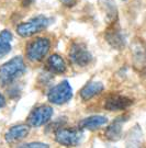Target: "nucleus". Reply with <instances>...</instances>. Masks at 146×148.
<instances>
[{
	"mask_svg": "<svg viewBox=\"0 0 146 148\" xmlns=\"http://www.w3.org/2000/svg\"><path fill=\"white\" fill-rule=\"evenodd\" d=\"M25 64L21 56H16L0 67V86L5 87L16 81L25 73Z\"/></svg>",
	"mask_w": 146,
	"mask_h": 148,
	"instance_id": "1",
	"label": "nucleus"
},
{
	"mask_svg": "<svg viewBox=\"0 0 146 148\" xmlns=\"http://www.w3.org/2000/svg\"><path fill=\"white\" fill-rule=\"evenodd\" d=\"M51 21L52 20L45 16H37L29 21L20 23L17 27V33L21 37H30L45 30L51 24Z\"/></svg>",
	"mask_w": 146,
	"mask_h": 148,
	"instance_id": "2",
	"label": "nucleus"
},
{
	"mask_svg": "<svg viewBox=\"0 0 146 148\" xmlns=\"http://www.w3.org/2000/svg\"><path fill=\"white\" fill-rule=\"evenodd\" d=\"M70 62L77 67H86L92 60V55L83 42H74L68 53Z\"/></svg>",
	"mask_w": 146,
	"mask_h": 148,
	"instance_id": "3",
	"label": "nucleus"
},
{
	"mask_svg": "<svg viewBox=\"0 0 146 148\" xmlns=\"http://www.w3.org/2000/svg\"><path fill=\"white\" fill-rule=\"evenodd\" d=\"M51 48V42L46 37H39L29 43L26 47V57L31 62H41Z\"/></svg>",
	"mask_w": 146,
	"mask_h": 148,
	"instance_id": "4",
	"label": "nucleus"
},
{
	"mask_svg": "<svg viewBox=\"0 0 146 148\" xmlns=\"http://www.w3.org/2000/svg\"><path fill=\"white\" fill-rule=\"evenodd\" d=\"M73 98V88L67 80H64L50 90L47 99L53 104H65Z\"/></svg>",
	"mask_w": 146,
	"mask_h": 148,
	"instance_id": "5",
	"label": "nucleus"
},
{
	"mask_svg": "<svg viewBox=\"0 0 146 148\" xmlns=\"http://www.w3.org/2000/svg\"><path fill=\"white\" fill-rule=\"evenodd\" d=\"M83 138V130H74V128H57L55 132V140L58 144L67 147H73L78 145Z\"/></svg>",
	"mask_w": 146,
	"mask_h": 148,
	"instance_id": "6",
	"label": "nucleus"
},
{
	"mask_svg": "<svg viewBox=\"0 0 146 148\" xmlns=\"http://www.w3.org/2000/svg\"><path fill=\"white\" fill-rule=\"evenodd\" d=\"M104 38L110 46L116 51H121L124 48L125 37L122 33V30H121L118 21L110 23L104 33Z\"/></svg>",
	"mask_w": 146,
	"mask_h": 148,
	"instance_id": "7",
	"label": "nucleus"
},
{
	"mask_svg": "<svg viewBox=\"0 0 146 148\" xmlns=\"http://www.w3.org/2000/svg\"><path fill=\"white\" fill-rule=\"evenodd\" d=\"M53 116V109L50 106L35 108L28 116V125L30 127H40L50 122Z\"/></svg>",
	"mask_w": 146,
	"mask_h": 148,
	"instance_id": "8",
	"label": "nucleus"
},
{
	"mask_svg": "<svg viewBox=\"0 0 146 148\" xmlns=\"http://www.w3.org/2000/svg\"><path fill=\"white\" fill-rule=\"evenodd\" d=\"M131 55L136 69H142L146 64V45L141 38L136 37L131 43Z\"/></svg>",
	"mask_w": 146,
	"mask_h": 148,
	"instance_id": "9",
	"label": "nucleus"
},
{
	"mask_svg": "<svg viewBox=\"0 0 146 148\" xmlns=\"http://www.w3.org/2000/svg\"><path fill=\"white\" fill-rule=\"evenodd\" d=\"M133 104V100L122 95H111L104 102V109L108 111H122Z\"/></svg>",
	"mask_w": 146,
	"mask_h": 148,
	"instance_id": "10",
	"label": "nucleus"
},
{
	"mask_svg": "<svg viewBox=\"0 0 146 148\" xmlns=\"http://www.w3.org/2000/svg\"><path fill=\"white\" fill-rule=\"evenodd\" d=\"M98 5L108 24L118 21L119 11L115 0H98Z\"/></svg>",
	"mask_w": 146,
	"mask_h": 148,
	"instance_id": "11",
	"label": "nucleus"
},
{
	"mask_svg": "<svg viewBox=\"0 0 146 148\" xmlns=\"http://www.w3.org/2000/svg\"><path fill=\"white\" fill-rule=\"evenodd\" d=\"M30 126L28 124H19L16 126H12L6 133L5 139L8 144H17L23 140L29 135Z\"/></svg>",
	"mask_w": 146,
	"mask_h": 148,
	"instance_id": "12",
	"label": "nucleus"
},
{
	"mask_svg": "<svg viewBox=\"0 0 146 148\" xmlns=\"http://www.w3.org/2000/svg\"><path fill=\"white\" fill-rule=\"evenodd\" d=\"M126 119H127V116H125V115L115 119V121L105 130V132H104L105 138L111 140V142L119 140L122 136V128H123V124L126 122Z\"/></svg>",
	"mask_w": 146,
	"mask_h": 148,
	"instance_id": "13",
	"label": "nucleus"
},
{
	"mask_svg": "<svg viewBox=\"0 0 146 148\" xmlns=\"http://www.w3.org/2000/svg\"><path fill=\"white\" fill-rule=\"evenodd\" d=\"M108 123V119L102 115H92L83 119L79 122L78 126L80 130H86V131H94L100 127L104 126Z\"/></svg>",
	"mask_w": 146,
	"mask_h": 148,
	"instance_id": "14",
	"label": "nucleus"
},
{
	"mask_svg": "<svg viewBox=\"0 0 146 148\" xmlns=\"http://www.w3.org/2000/svg\"><path fill=\"white\" fill-rule=\"evenodd\" d=\"M104 90V86L100 81H91L80 90V97L83 101H88L94 97L100 95Z\"/></svg>",
	"mask_w": 146,
	"mask_h": 148,
	"instance_id": "15",
	"label": "nucleus"
},
{
	"mask_svg": "<svg viewBox=\"0 0 146 148\" xmlns=\"http://www.w3.org/2000/svg\"><path fill=\"white\" fill-rule=\"evenodd\" d=\"M47 68L53 74H64L66 71V63L61 55L53 54L47 59Z\"/></svg>",
	"mask_w": 146,
	"mask_h": 148,
	"instance_id": "16",
	"label": "nucleus"
},
{
	"mask_svg": "<svg viewBox=\"0 0 146 148\" xmlns=\"http://www.w3.org/2000/svg\"><path fill=\"white\" fill-rule=\"evenodd\" d=\"M142 137H143V134L138 125L134 126L129 133V136L126 139V145L129 147H138L141 145Z\"/></svg>",
	"mask_w": 146,
	"mask_h": 148,
	"instance_id": "17",
	"label": "nucleus"
},
{
	"mask_svg": "<svg viewBox=\"0 0 146 148\" xmlns=\"http://www.w3.org/2000/svg\"><path fill=\"white\" fill-rule=\"evenodd\" d=\"M12 41V34L9 30H3L0 33V45L10 44Z\"/></svg>",
	"mask_w": 146,
	"mask_h": 148,
	"instance_id": "18",
	"label": "nucleus"
},
{
	"mask_svg": "<svg viewBox=\"0 0 146 148\" xmlns=\"http://www.w3.org/2000/svg\"><path fill=\"white\" fill-rule=\"evenodd\" d=\"M19 147H23V148H48L50 146L45 143H40V142H35V143H28V144H23Z\"/></svg>",
	"mask_w": 146,
	"mask_h": 148,
	"instance_id": "19",
	"label": "nucleus"
},
{
	"mask_svg": "<svg viewBox=\"0 0 146 148\" xmlns=\"http://www.w3.org/2000/svg\"><path fill=\"white\" fill-rule=\"evenodd\" d=\"M11 45L10 44H6V45H0V58H3L6 55L10 53Z\"/></svg>",
	"mask_w": 146,
	"mask_h": 148,
	"instance_id": "20",
	"label": "nucleus"
},
{
	"mask_svg": "<svg viewBox=\"0 0 146 148\" xmlns=\"http://www.w3.org/2000/svg\"><path fill=\"white\" fill-rule=\"evenodd\" d=\"M61 2L64 5L68 7V8H72V7H74L77 3V0H61Z\"/></svg>",
	"mask_w": 146,
	"mask_h": 148,
	"instance_id": "21",
	"label": "nucleus"
},
{
	"mask_svg": "<svg viewBox=\"0 0 146 148\" xmlns=\"http://www.w3.org/2000/svg\"><path fill=\"white\" fill-rule=\"evenodd\" d=\"M6 106V99H5V97L0 93V110L3 108V106Z\"/></svg>",
	"mask_w": 146,
	"mask_h": 148,
	"instance_id": "22",
	"label": "nucleus"
}]
</instances>
